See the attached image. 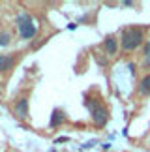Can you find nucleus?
Here are the masks:
<instances>
[{
  "instance_id": "nucleus-1",
  "label": "nucleus",
  "mask_w": 150,
  "mask_h": 152,
  "mask_svg": "<svg viewBox=\"0 0 150 152\" xmlns=\"http://www.w3.org/2000/svg\"><path fill=\"white\" fill-rule=\"evenodd\" d=\"M15 25H17V30H19L23 39H32L38 32V25L30 13H19L15 19Z\"/></svg>"
},
{
  "instance_id": "nucleus-2",
  "label": "nucleus",
  "mask_w": 150,
  "mask_h": 152,
  "mask_svg": "<svg viewBox=\"0 0 150 152\" xmlns=\"http://www.w3.org/2000/svg\"><path fill=\"white\" fill-rule=\"evenodd\" d=\"M143 30L141 28H126L122 32V38H120V43H122V49L126 51H135L137 47L143 45Z\"/></svg>"
},
{
  "instance_id": "nucleus-3",
  "label": "nucleus",
  "mask_w": 150,
  "mask_h": 152,
  "mask_svg": "<svg viewBox=\"0 0 150 152\" xmlns=\"http://www.w3.org/2000/svg\"><path fill=\"white\" fill-rule=\"evenodd\" d=\"M84 105L90 109V115H92V120H94V124L96 126H105L107 124V120H109V115H107V109L103 107V105H98L94 102H88V100H84Z\"/></svg>"
},
{
  "instance_id": "nucleus-4",
  "label": "nucleus",
  "mask_w": 150,
  "mask_h": 152,
  "mask_svg": "<svg viewBox=\"0 0 150 152\" xmlns=\"http://www.w3.org/2000/svg\"><path fill=\"white\" fill-rule=\"evenodd\" d=\"M13 111H15V115L19 116L21 120H25L26 116H28V100H26V98H21V100L15 103Z\"/></svg>"
},
{
  "instance_id": "nucleus-5",
  "label": "nucleus",
  "mask_w": 150,
  "mask_h": 152,
  "mask_svg": "<svg viewBox=\"0 0 150 152\" xmlns=\"http://www.w3.org/2000/svg\"><path fill=\"white\" fill-rule=\"evenodd\" d=\"M103 49H105V53H107L109 56H114V55H117V51H118L117 38H114V36H107L105 42H103Z\"/></svg>"
},
{
  "instance_id": "nucleus-6",
  "label": "nucleus",
  "mask_w": 150,
  "mask_h": 152,
  "mask_svg": "<svg viewBox=\"0 0 150 152\" xmlns=\"http://www.w3.org/2000/svg\"><path fill=\"white\" fill-rule=\"evenodd\" d=\"M64 122H66V115H64V111H60V109H55V111H53V115H51L49 126H51V128H56V126L64 124Z\"/></svg>"
},
{
  "instance_id": "nucleus-7",
  "label": "nucleus",
  "mask_w": 150,
  "mask_h": 152,
  "mask_svg": "<svg viewBox=\"0 0 150 152\" xmlns=\"http://www.w3.org/2000/svg\"><path fill=\"white\" fill-rule=\"evenodd\" d=\"M139 94L141 96H150V75H145L139 83Z\"/></svg>"
},
{
  "instance_id": "nucleus-8",
  "label": "nucleus",
  "mask_w": 150,
  "mask_h": 152,
  "mask_svg": "<svg viewBox=\"0 0 150 152\" xmlns=\"http://www.w3.org/2000/svg\"><path fill=\"white\" fill-rule=\"evenodd\" d=\"M11 66H13V56L0 55V72H8Z\"/></svg>"
},
{
  "instance_id": "nucleus-9",
  "label": "nucleus",
  "mask_w": 150,
  "mask_h": 152,
  "mask_svg": "<svg viewBox=\"0 0 150 152\" xmlns=\"http://www.w3.org/2000/svg\"><path fill=\"white\" fill-rule=\"evenodd\" d=\"M11 43V34L9 32H0V47H8Z\"/></svg>"
},
{
  "instance_id": "nucleus-10",
  "label": "nucleus",
  "mask_w": 150,
  "mask_h": 152,
  "mask_svg": "<svg viewBox=\"0 0 150 152\" xmlns=\"http://www.w3.org/2000/svg\"><path fill=\"white\" fill-rule=\"evenodd\" d=\"M143 56H145V58H150V42L145 43V49H143Z\"/></svg>"
},
{
  "instance_id": "nucleus-11",
  "label": "nucleus",
  "mask_w": 150,
  "mask_h": 152,
  "mask_svg": "<svg viewBox=\"0 0 150 152\" xmlns=\"http://www.w3.org/2000/svg\"><path fill=\"white\" fill-rule=\"evenodd\" d=\"M66 141H70V137H58L55 143H66Z\"/></svg>"
},
{
  "instance_id": "nucleus-12",
  "label": "nucleus",
  "mask_w": 150,
  "mask_h": 152,
  "mask_svg": "<svg viewBox=\"0 0 150 152\" xmlns=\"http://www.w3.org/2000/svg\"><path fill=\"white\" fill-rule=\"evenodd\" d=\"M128 68H130V72L135 75V72H137V69H135V64H131V62H130V64H128Z\"/></svg>"
},
{
  "instance_id": "nucleus-13",
  "label": "nucleus",
  "mask_w": 150,
  "mask_h": 152,
  "mask_svg": "<svg viewBox=\"0 0 150 152\" xmlns=\"http://www.w3.org/2000/svg\"><path fill=\"white\" fill-rule=\"evenodd\" d=\"M68 28H70V30H75V28H77V23H70V25H68Z\"/></svg>"
}]
</instances>
